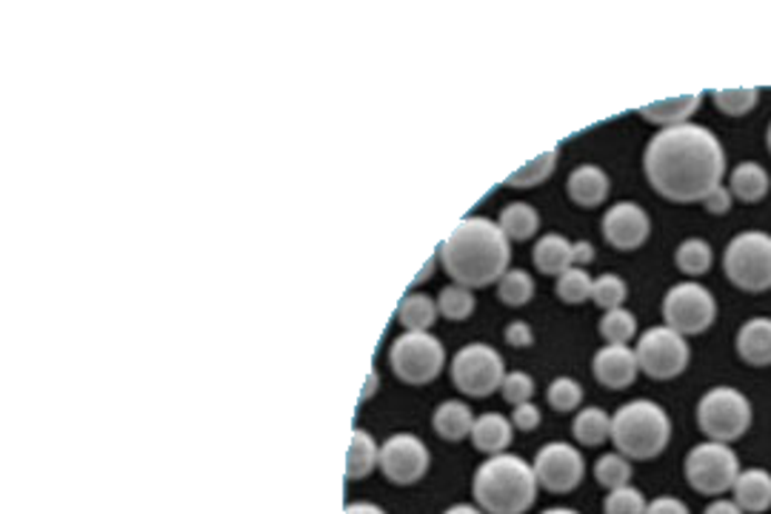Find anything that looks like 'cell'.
I'll return each instance as SVG.
<instances>
[{"mask_svg":"<svg viewBox=\"0 0 771 514\" xmlns=\"http://www.w3.org/2000/svg\"><path fill=\"white\" fill-rule=\"evenodd\" d=\"M649 186L672 204H703L723 184L725 149L712 129L680 123L658 129L643 152Z\"/></svg>","mask_w":771,"mask_h":514,"instance_id":"cell-1","label":"cell"},{"mask_svg":"<svg viewBox=\"0 0 771 514\" xmlns=\"http://www.w3.org/2000/svg\"><path fill=\"white\" fill-rule=\"evenodd\" d=\"M437 260L446 275L466 289L497 284L508 271L512 240L503 235L497 220L463 218L437 249Z\"/></svg>","mask_w":771,"mask_h":514,"instance_id":"cell-2","label":"cell"},{"mask_svg":"<svg viewBox=\"0 0 771 514\" xmlns=\"http://www.w3.org/2000/svg\"><path fill=\"white\" fill-rule=\"evenodd\" d=\"M472 495L486 514H526L537 501V477L523 457L503 452L477 466Z\"/></svg>","mask_w":771,"mask_h":514,"instance_id":"cell-3","label":"cell"},{"mask_svg":"<svg viewBox=\"0 0 771 514\" xmlns=\"http://www.w3.org/2000/svg\"><path fill=\"white\" fill-rule=\"evenodd\" d=\"M672 441V421L660 403L629 401L612 415V443L629 461H652Z\"/></svg>","mask_w":771,"mask_h":514,"instance_id":"cell-4","label":"cell"},{"mask_svg":"<svg viewBox=\"0 0 771 514\" xmlns=\"http://www.w3.org/2000/svg\"><path fill=\"white\" fill-rule=\"evenodd\" d=\"M723 271L740 291L771 289V235L760 229H749L734 235L723 251Z\"/></svg>","mask_w":771,"mask_h":514,"instance_id":"cell-5","label":"cell"},{"mask_svg":"<svg viewBox=\"0 0 771 514\" xmlns=\"http://www.w3.org/2000/svg\"><path fill=\"white\" fill-rule=\"evenodd\" d=\"M752 403L734 386H714L698 403L700 432L714 443L740 441L752 428Z\"/></svg>","mask_w":771,"mask_h":514,"instance_id":"cell-6","label":"cell"},{"mask_svg":"<svg viewBox=\"0 0 771 514\" xmlns=\"http://www.w3.org/2000/svg\"><path fill=\"white\" fill-rule=\"evenodd\" d=\"M685 481L689 486L705 497H723L725 492H732L734 481L743 472L740 468L738 455L729 443H714L705 441L700 446H694L689 455H685Z\"/></svg>","mask_w":771,"mask_h":514,"instance_id":"cell-7","label":"cell"},{"mask_svg":"<svg viewBox=\"0 0 771 514\" xmlns=\"http://www.w3.org/2000/svg\"><path fill=\"white\" fill-rule=\"evenodd\" d=\"M452 383L455 389L466 397H488L495 395L506 377V363L501 352L488 343H466L463 349L452 357Z\"/></svg>","mask_w":771,"mask_h":514,"instance_id":"cell-8","label":"cell"},{"mask_svg":"<svg viewBox=\"0 0 771 514\" xmlns=\"http://www.w3.org/2000/svg\"><path fill=\"white\" fill-rule=\"evenodd\" d=\"M392 372L409 386H426L446 366V349L428 332H403L389 349Z\"/></svg>","mask_w":771,"mask_h":514,"instance_id":"cell-9","label":"cell"},{"mask_svg":"<svg viewBox=\"0 0 771 514\" xmlns=\"http://www.w3.org/2000/svg\"><path fill=\"white\" fill-rule=\"evenodd\" d=\"M634 355H637L640 372L646 377H652V380H674L689 366L692 349H689V343H685V337L680 332L669 329L663 324L640 332Z\"/></svg>","mask_w":771,"mask_h":514,"instance_id":"cell-10","label":"cell"},{"mask_svg":"<svg viewBox=\"0 0 771 514\" xmlns=\"http://www.w3.org/2000/svg\"><path fill=\"white\" fill-rule=\"evenodd\" d=\"M718 317V300L698 280H683L663 297V320L683 337L703 335Z\"/></svg>","mask_w":771,"mask_h":514,"instance_id":"cell-11","label":"cell"},{"mask_svg":"<svg viewBox=\"0 0 771 514\" xmlns=\"http://www.w3.org/2000/svg\"><path fill=\"white\" fill-rule=\"evenodd\" d=\"M534 477L537 486H543L552 495H569L583 483L586 475V461L574 446L561 441H552L534 455Z\"/></svg>","mask_w":771,"mask_h":514,"instance_id":"cell-12","label":"cell"},{"mask_svg":"<svg viewBox=\"0 0 771 514\" xmlns=\"http://www.w3.org/2000/svg\"><path fill=\"white\" fill-rule=\"evenodd\" d=\"M377 466L386 475V481L395 483V486H412V483L426 477L428 466H432V455H428V446L421 437L401 432V435H392L389 441L383 443Z\"/></svg>","mask_w":771,"mask_h":514,"instance_id":"cell-13","label":"cell"},{"mask_svg":"<svg viewBox=\"0 0 771 514\" xmlns=\"http://www.w3.org/2000/svg\"><path fill=\"white\" fill-rule=\"evenodd\" d=\"M649 235H652V220H649L646 209L632 204V200H620L603 215V238L614 249H640L649 240Z\"/></svg>","mask_w":771,"mask_h":514,"instance_id":"cell-14","label":"cell"},{"mask_svg":"<svg viewBox=\"0 0 771 514\" xmlns=\"http://www.w3.org/2000/svg\"><path fill=\"white\" fill-rule=\"evenodd\" d=\"M592 375L597 377L600 386H606V389H629L640 375L637 355H634V349H629V346L606 343L603 349L594 352Z\"/></svg>","mask_w":771,"mask_h":514,"instance_id":"cell-15","label":"cell"},{"mask_svg":"<svg viewBox=\"0 0 771 514\" xmlns=\"http://www.w3.org/2000/svg\"><path fill=\"white\" fill-rule=\"evenodd\" d=\"M609 189H612V180H609V175L600 169V166L581 164L569 171L566 191H569V198H572L577 206H586V209L600 206L609 198Z\"/></svg>","mask_w":771,"mask_h":514,"instance_id":"cell-16","label":"cell"},{"mask_svg":"<svg viewBox=\"0 0 771 514\" xmlns=\"http://www.w3.org/2000/svg\"><path fill=\"white\" fill-rule=\"evenodd\" d=\"M738 355L749 366H771V317H752L738 332Z\"/></svg>","mask_w":771,"mask_h":514,"instance_id":"cell-17","label":"cell"},{"mask_svg":"<svg viewBox=\"0 0 771 514\" xmlns=\"http://www.w3.org/2000/svg\"><path fill=\"white\" fill-rule=\"evenodd\" d=\"M532 260L534 269L541 271V275L561 277L563 271H569L574 266V244L569 238H563V235H557V231H548V235H543L534 244Z\"/></svg>","mask_w":771,"mask_h":514,"instance_id":"cell-18","label":"cell"},{"mask_svg":"<svg viewBox=\"0 0 771 514\" xmlns=\"http://www.w3.org/2000/svg\"><path fill=\"white\" fill-rule=\"evenodd\" d=\"M734 503L745 514H763L771 508V475L765 468H745L734 481Z\"/></svg>","mask_w":771,"mask_h":514,"instance_id":"cell-19","label":"cell"},{"mask_svg":"<svg viewBox=\"0 0 771 514\" xmlns=\"http://www.w3.org/2000/svg\"><path fill=\"white\" fill-rule=\"evenodd\" d=\"M729 189H732L734 200H740V204H760L771 189L769 171L758 160H743L729 175Z\"/></svg>","mask_w":771,"mask_h":514,"instance_id":"cell-20","label":"cell"},{"mask_svg":"<svg viewBox=\"0 0 771 514\" xmlns=\"http://www.w3.org/2000/svg\"><path fill=\"white\" fill-rule=\"evenodd\" d=\"M512 421L497 415V412H486V415L475 417V426H472V443H475L477 452H483L488 457L503 455L508 443H512Z\"/></svg>","mask_w":771,"mask_h":514,"instance_id":"cell-21","label":"cell"},{"mask_svg":"<svg viewBox=\"0 0 771 514\" xmlns=\"http://www.w3.org/2000/svg\"><path fill=\"white\" fill-rule=\"evenodd\" d=\"M432 426L437 435L448 443H461L472 437V426H475V415L463 401H446L441 403L432 415Z\"/></svg>","mask_w":771,"mask_h":514,"instance_id":"cell-22","label":"cell"},{"mask_svg":"<svg viewBox=\"0 0 771 514\" xmlns=\"http://www.w3.org/2000/svg\"><path fill=\"white\" fill-rule=\"evenodd\" d=\"M700 95H680V98H666V100H658V103H649L640 109V118H646L649 123L654 126H680V123H689V118H692L694 112L700 109Z\"/></svg>","mask_w":771,"mask_h":514,"instance_id":"cell-23","label":"cell"},{"mask_svg":"<svg viewBox=\"0 0 771 514\" xmlns=\"http://www.w3.org/2000/svg\"><path fill=\"white\" fill-rule=\"evenodd\" d=\"M377 457H380V446L375 443V437L363 428H355L349 437V452H346V481L369 477L377 466Z\"/></svg>","mask_w":771,"mask_h":514,"instance_id":"cell-24","label":"cell"},{"mask_svg":"<svg viewBox=\"0 0 771 514\" xmlns=\"http://www.w3.org/2000/svg\"><path fill=\"white\" fill-rule=\"evenodd\" d=\"M497 226L503 229L508 240H532L541 229V215L534 209L532 204L526 200H514V204L503 206L501 218H497Z\"/></svg>","mask_w":771,"mask_h":514,"instance_id":"cell-25","label":"cell"},{"mask_svg":"<svg viewBox=\"0 0 771 514\" xmlns=\"http://www.w3.org/2000/svg\"><path fill=\"white\" fill-rule=\"evenodd\" d=\"M437 300H432L423 291H415V295H406L397 304V320L406 332H428L435 326L437 320Z\"/></svg>","mask_w":771,"mask_h":514,"instance_id":"cell-26","label":"cell"},{"mask_svg":"<svg viewBox=\"0 0 771 514\" xmlns=\"http://www.w3.org/2000/svg\"><path fill=\"white\" fill-rule=\"evenodd\" d=\"M572 435L581 446H603L612 437V417L600 406H586L574 417Z\"/></svg>","mask_w":771,"mask_h":514,"instance_id":"cell-27","label":"cell"},{"mask_svg":"<svg viewBox=\"0 0 771 514\" xmlns=\"http://www.w3.org/2000/svg\"><path fill=\"white\" fill-rule=\"evenodd\" d=\"M674 264H678V269L683 271V275L700 277L712 269L714 251L703 238H685L683 244L678 246V251H674Z\"/></svg>","mask_w":771,"mask_h":514,"instance_id":"cell-28","label":"cell"},{"mask_svg":"<svg viewBox=\"0 0 771 514\" xmlns=\"http://www.w3.org/2000/svg\"><path fill=\"white\" fill-rule=\"evenodd\" d=\"M637 335V317L629 309H609L600 317V337L614 346H629V340H634Z\"/></svg>","mask_w":771,"mask_h":514,"instance_id":"cell-29","label":"cell"},{"mask_svg":"<svg viewBox=\"0 0 771 514\" xmlns=\"http://www.w3.org/2000/svg\"><path fill=\"white\" fill-rule=\"evenodd\" d=\"M554 166H557V149H546L543 155H537L534 160H528L526 166H521V169L514 171V175H508L506 186H521V189H532V186H541L543 180L552 178Z\"/></svg>","mask_w":771,"mask_h":514,"instance_id":"cell-30","label":"cell"},{"mask_svg":"<svg viewBox=\"0 0 771 514\" xmlns=\"http://www.w3.org/2000/svg\"><path fill=\"white\" fill-rule=\"evenodd\" d=\"M594 481L603 488H609V492L629 486V481H632V463H629L626 455H620V452L600 455L597 463H594Z\"/></svg>","mask_w":771,"mask_h":514,"instance_id":"cell-31","label":"cell"},{"mask_svg":"<svg viewBox=\"0 0 771 514\" xmlns=\"http://www.w3.org/2000/svg\"><path fill=\"white\" fill-rule=\"evenodd\" d=\"M475 291L466 289L461 284H452L437 295V312H441L446 320H466V317L475 315Z\"/></svg>","mask_w":771,"mask_h":514,"instance_id":"cell-32","label":"cell"},{"mask_svg":"<svg viewBox=\"0 0 771 514\" xmlns=\"http://www.w3.org/2000/svg\"><path fill=\"white\" fill-rule=\"evenodd\" d=\"M497 297L506 306H526L534 297V280L528 271L508 269L506 275L497 280Z\"/></svg>","mask_w":771,"mask_h":514,"instance_id":"cell-33","label":"cell"},{"mask_svg":"<svg viewBox=\"0 0 771 514\" xmlns=\"http://www.w3.org/2000/svg\"><path fill=\"white\" fill-rule=\"evenodd\" d=\"M712 100L723 115L740 118V115H749L754 106H758L760 89H754V86H743V89H714Z\"/></svg>","mask_w":771,"mask_h":514,"instance_id":"cell-34","label":"cell"},{"mask_svg":"<svg viewBox=\"0 0 771 514\" xmlns=\"http://www.w3.org/2000/svg\"><path fill=\"white\" fill-rule=\"evenodd\" d=\"M592 277H589V271L583 269V266H572L569 271H563L561 277H557V284H554V291H557V297H561L563 304H583V300H589L592 297Z\"/></svg>","mask_w":771,"mask_h":514,"instance_id":"cell-35","label":"cell"},{"mask_svg":"<svg viewBox=\"0 0 771 514\" xmlns=\"http://www.w3.org/2000/svg\"><path fill=\"white\" fill-rule=\"evenodd\" d=\"M626 297H629V286H626V280H623V277H620V275H612V271H606V275L594 277L592 300L603 312L620 309V306L626 304Z\"/></svg>","mask_w":771,"mask_h":514,"instance_id":"cell-36","label":"cell"},{"mask_svg":"<svg viewBox=\"0 0 771 514\" xmlns=\"http://www.w3.org/2000/svg\"><path fill=\"white\" fill-rule=\"evenodd\" d=\"M546 401L554 412H574L583 403V386L574 377H554L548 383Z\"/></svg>","mask_w":771,"mask_h":514,"instance_id":"cell-37","label":"cell"},{"mask_svg":"<svg viewBox=\"0 0 771 514\" xmlns=\"http://www.w3.org/2000/svg\"><path fill=\"white\" fill-rule=\"evenodd\" d=\"M646 497L637 486H620L612 488L603 501V514H646Z\"/></svg>","mask_w":771,"mask_h":514,"instance_id":"cell-38","label":"cell"},{"mask_svg":"<svg viewBox=\"0 0 771 514\" xmlns=\"http://www.w3.org/2000/svg\"><path fill=\"white\" fill-rule=\"evenodd\" d=\"M501 395L503 401L512 403V406H521V403H528L534 395V380L528 372H506V377H503V386H501Z\"/></svg>","mask_w":771,"mask_h":514,"instance_id":"cell-39","label":"cell"},{"mask_svg":"<svg viewBox=\"0 0 771 514\" xmlns=\"http://www.w3.org/2000/svg\"><path fill=\"white\" fill-rule=\"evenodd\" d=\"M512 426L521 428V432H534V428L541 426V409H537L532 401L521 403V406H514Z\"/></svg>","mask_w":771,"mask_h":514,"instance_id":"cell-40","label":"cell"},{"mask_svg":"<svg viewBox=\"0 0 771 514\" xmlns=\"http://www.w3.org/2000/svg\"><path fill=\"white\" fill-rule=\"evenodd\" d=\"M732 204H734L732 189H729V186L720 184L718 189H712V191H709V195H705L703 209L709 211V215H725V211L732 209Z\"/></svg>","mask_w":771,"mask_h":514,"instance_id":"cell-41","label":"cell"},{"mask_svg":"<svg viewBox=\"0 0 771 514\" xmlns=\"http://www.w3.org/2000/svg\"><path fill=\"white\" fill-rule=\"evenodd\" d=\"M503 337H506V343L514 346V349H526V346L534 343V332L526 320H512V324L506 326V332H503Z\"/></svg>","mask_w":771,"mask_h":514,"instance_id":"cell-42","label":"cell"},{"mask_svg":"<svg viewBox=\"0 0 771 514\" xmlns=\"http://www.w3.org/2000/svg\"><path fill=\"white\" fill-rule=\"evenodd\" d=\"M646 514H692V512H689V506H685L680 497L663 495V497H654V501L649 503Z\"/></svg>","mask_w":771,"mask_h":514,"instance_id":"cell-43","label":"cell"},{"mask_svg":"<svg viewBox=\"0 0 771 514\" xmlns=\"http://www.w3.org/2000/svg\"><path fill=\"white\" fill-rule=\"evenodd\" d=\"M703 514H745V512L734 501H725V497H714V501L709 503V506H705Z\"/></svg>","mask_w":771,"mask_h":514,"instance_id":"cell-44","label":"cell"},{"mask_svg":"<svg viewBox=\"0 0 771 514\" xmlns=\"http://www.w3.org/2000/svg\"><path fill=\"white\" fill-rule=\"evenodd\" d=\"M594 260V246L589 240H577L574 244V266H586Z\"/></svg>","mask_w":771,"mask_h":514,"instance_id":"cell-45","label":"cell"},{"mask_svg":"<svg viewBox=\"0 0 771 514\" xmlns=\"http://www.w3.org/2000/svg\"><path fill=\"white\" fill-rule=\"evenodd\" d=\"M343 514H386V512H383L380 506H375V503H349Z\"/></svg>","mask_w":771,"mask_h":514,"instance_id":"cell-46","label":"cell"},{"mask_svg":"<svg viewBox=\"0 0 771 514\" xmlns=\"http://www.w3.org/2000/svg\"><path fill=\"white\" fill-rule=\"evenodd\" d=\"M443 514H486L481 506H468V503H457V506L446 508Z\"/></svg>","mask_w":771,"mask_h":514,"instance_id":"cell-47","label":"cell"},{"mask_svg":"<svg viewBox=\"0 0 771 514\" xmlns=\"http://www.w3.org/2000/svg\"><path fill=\"white\" fill-rule=\"evenodd\" d=\"M375 386H377V372L372 369V372H369V380H366V389L360 392V403H363V401H369V395H372V392H375Z\"/></svg>","mask_w":771,"mask_h":514,"instance_id":"cell-48","label":"cell"},{"mask_svg":"<svg viewBox=\"0 0 771 514\" xmlns=\"http://www.w3.org/2000/svg\"><path fill=\"white\" fill-rule=\"evenodd\" d=\"M543 514H581V512H574V508H561V506H557V508H546V512H543Z\"/></svg>","mask_w":771,"mask_h":514,"instance_id":"cell-49","label":"cell"},{"mask_svg":"<svg viewBox=\"0 0 771 514\" xmlns=\"http://www.w3.org/2000/svg\"><path fill=\"white\" fill-rule=\"evenodd\" d=\"M765 146H769V152H771V123H769V132H765Z\"/></svg>","mask_w":771,"mask_h":514,"instance_id":"cell-50","label":"cell"}]
</instances>
